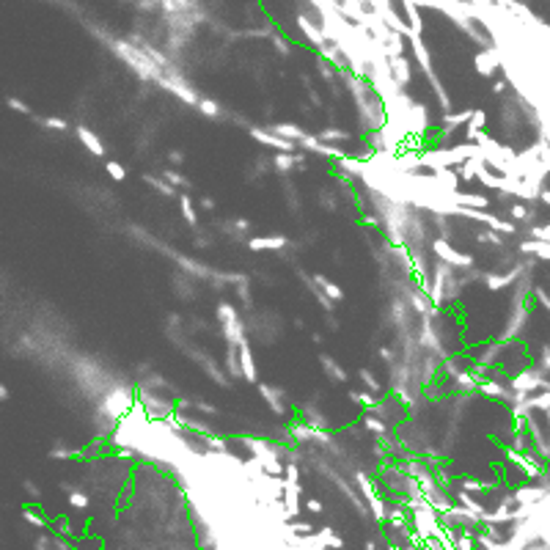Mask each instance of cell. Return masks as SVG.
Here are the masks:
<instances>
[{"mask_svg":"<svg viewBox=\"0 0 550 550\" xmlns=\"http://www.w3.org/2000/svg\"><path fill=\"white\" fill-rule=\"evenodd\" d=\"M251 138L259 140V143H264V146H270V149L286 151V154H294V151H297V143L281 138V135H275L273 130H259V127H256V130H251Z\"/></svg>","mask_w":550,"mask_h":550,"instance_id":"obj_1","label":"cell"},{"mask_svg":"<svg viewBox=\"0 0 550 550\" xmlns=\"http://www.w3.org/2000/svg\"><path fill=\"white\" fill-rule=\"evenodd\" d=\"M435 253H437V256H440L443 261H449V264H457V267H468V264H470V259H468V256H459V253L454 251L446 240H437V242H435Z\"/></svg>","mask_w":550,"mask_h":550,"instance_id":"obj_2","label":"cell"},{"mask_svg":"<svg viewBox=\"0 0 550 550\" xmlns=\"http://www.w3.org/2000/svg\"><path fill=\"white\" fill-rule=\"evenodd\" d=\"M286 245L283 237H251L248 248L251 251H281Z\"/></svg>","mask_w":550,"mask_h":550,"instance_id":"obj_3","label":"cell"},{"mask_svg":"<svg viewBox=\"0 0 550 550\" xmlns=\"http://www.w3.org/2000/svg\"><path fill=\"white\" fill-rule=\"evenodd\" d=\"M75 132H77V138H80V140L85 143V149H88L91 154H97V157H102V154H105V146H102V140H99L97 135H94V132L88 130V127H83V124H80Z\"/></svg>","mask_w":550,"mask_h":550,"instance_id":"obj_4","label":"cell"},{"mask_svg":"<svg viewBox=\"0 0 550 550\" xmlns=\"http://www.w3.org/2000/svg\"><path fill=\"white\" fill-rule=\"evenodd\" d=\"M320 363H322V371L328 374V377H330L333 382H347V371H344V366L336 363L330 355H322V358H320Z\"/></svg>","mask_w":550,"mask_h":550,"instance_id":"obj_5","label":"cell"},{"mask_svg":"<svg viewBox=\"0 0 550 550\" xmlns=\"http://www.w3.org/2000/svg\"><path fill=\"white\" fill-rule=\"evenodd\" d=\"M303 163V154H286V151H278L275 154V160H273V165H275V171H281V173H286V171H292V168H297V165ZM303 168V165H300Z\"/></svg>","mask_w":550,"mask_h":550,"instance_id":"obj_6","label":"cell"},{"mask_svg":"<svg viewBox=\"0 0 550 550\" xmlns=\"http://www.w3.org/2000/svg\"><path fill=\"white\" fill-rule=\"evenodd\" d=\"M240 366H242V377L248 382H256V366H253V355H251L248 341L240 347Z\"/></svg>","mask_w":550,"mask_h":550,"instance_id":"obj_7","label":"cell"},{"mask_svg":"<svg viewBox=\"0 0 550 550\" xmlns=\"http://www.w3.org/2000/svg\"><path fill=\"white\" fill-rule=\"evenodd\" d=\"M259 394L264 396V399L270 402V407H273L275 413H286V404H283V394L273 385H259Z\"/></svg>","mask_w":550,"mask_h":550,"instance_id":"obj_8","label":"cell"},{"mask_svg":"<svg viewBox=\"0 0 550 550\" xmlns=\"http://www.w3.org/2000/svg\"><path fill=\"white\" fill-rule=\"evenodd\" d=\"M143 182H146V185H151V187L157 190V193H160V196H165V198L176 196V187H173V185H171V182L165 179V176L160 179V176H151V173H146V176H143Z\"/></svg>","mask_w":550,"mask_h":550,"instance_id":"obj_9","label":"cell"},{"mask_svg":"<svg viewBox=\"0 0 550 550\" xmlns=\"http://www.w3.org/2000/svg\"><path fill=\"white\" fill-rule=\"evenodd\" d=\"M273 132L281 135V138H286V140H292V143H297V140L306 138V132H303L300 127H294V124H273Z\"/></svg>","mask_w":550,"mask_h":550,"instance_id":"obj_10","label":"cell"},{"mask_svg":"<svg viewBox=\"0 0 550 550\" xmlns=\"http://www.w3.org/2000/svg\"><path fill=\"white\" fill-rule=\"evenodd\" d=\"M311 278H314V283H316V286H320V289H322L325 294H328V297H330L333 303H336V300H341V297H344V294H341V289H339V286H336V283H333V281H328V278H325V275H320V273H316V275H311Z\"/></svg>","mask_w":550,"mask_h":550,"instance_id":"obj_11","label":"cell"},{"mask_svg":"<svg viewBox=\"0 0 550 550\" xmlns=\"http://www.w3.org/2000/svg\"><path fill=\"white\" fill-rule=\"evenodd\" d=\"M451 198H454L457 204H465V206H482V209L490 204L484 196H459V193H451Z\"/></svg>","mask_w":550,"mask_h":550,"instance_id":"obj_12","label":"cell"},{"mask_svg":"<svg viewBox=\"0 0 550 550\" xmlns=\"http://www.w3.org/2000/svg\"><path fill=\"white\" fill-rule=\"evenodd\" d=\"M179 204H182V215H185L187 223L196 228V226H198V215H196V209H193V201H190L187 196H179Z\"/></svg>","mask_w":550,"mask_h":550,"instance_id":"obj_13","label":"cell"},{"mask_svg":"<svg viewBox=\"0 0 550 550\" xmlns=\"http://www.w3.org/2000/svg\"><path fill=\"white\" fill-rule=\"evenodd\" d=\"M231 320H237L234 306H231V303H220V306H218V322L226 325V322H231Z\"/></svg>","mask_w":550,"mask_h":550,"instance_id":"obj_14","label":"cell"},{"mask_svg":"<svg viewBox=\"0 0 550 550\" xmlns=\"http://www.w3.org/2000/svg\"><path fill=\"white\" fill-rule=\"evenodd\" d=\"M297 495H300V487H297V484H286V504H289V512H292V514L297 512Z\"/></svg>","mask_w":550,"mask_h":550,"instance_id":"obj_15","label":"cell"},{"mask_svg":"<svg viewBox=\"0 0 550 550\" xmlns=\"http://www.w3.org/2000/svg\"><path fill=\"white\" fill-rule=\"evenodd\" d=\"M322 143H328V140H349V135L344 132V130H325V132H320L316 135Z\"/></svg>","mask_w":550,"mask_h":550,"instance_id":"obj_16","label":"cell"},{"mask_svg":"<svg viewBox=\"0 0 550 550\" xmlns=\"http://www.w3.org/2000/svg\"><path fill=\"white\" fill-rule=\"evenodd\" d=\"M363 427H366V429H371L374 435H385V429H388L380 418H374V416H366V418H363Z\"/></svg>","mask_w":550,"mask_h":550,"instance_id":"obj_17","label":"cell"},{"mask_svg":"<svg viewBox=\"0 0 550 550\" xmlns=\"http://www.w3.org/2000/svg\"><path fill=\"white\" fill-rule=\"evenodd\" d=\"M349 399L355 404H366V407H374V404H377L371 394H361V391H349Z\"/></svg>","mask_w":550,"mask_h":550,"instance_id":"obj_18","label":"cell"},{"mask_svg":"<svg viewBox=\"0 0 550 550\" xmlns=\"http://www.w3.org/2000/svg\"><path fill=\"white\" fill-rule=\"evenodd\" d=\"M361 380L366 382V388H369V391H374V394H377V391L382 388L380 382H377V377H374V374H371L369 369H361Z\"/></svg>","mask_w":550,"mask_h":550,"instance_id":"obj_19","label":"cell"},{"mask_svg":"<svg viewBox=\"0 0 550 550\" xmlns=\"http://www.w3.org/2000/svg\"><path fill=\"white\" fill-rule=\"evenodd\" d=\"M105 168H108V173H110V176H113L116 182H121V179L127 176V171H124V168H121V165H118V163H108Z\"/></svg>","mask_w":550,"mask_h":550,"instance_id":"obj_20","label":"cell"},{"mask_svg":"<svg viewBox=\"0 0 550 550\" xmlns=\"http://www.w3.org/2000/svg\"><path fill=\"white\" fill-rule=\"evenodd\" d=\"M165 179H168V182H171V185H179V187H185V185H187V187H190V182H187L185 176H179V173H176V171H171V168H168V171H165Z\"/></svg>","mask_w":550,"mask_h":550,"instance_id":"obj_21","label":"cell"},{"mask_svg":"<svg viewBox=\"0 0 550 550\" xmlns=\"http://www.w3.org/2000/svg\"><path fill=\"white\" fill-rule=\"evenodd\" d=\"M42 124L47 127V130H66V127H69L66 121H63V118H44Z\"/></svg>","mask_w":550,"mask_h":550,"instance_id":"obj_22","label":"cell"},{"mask_svg":"<svg viewBox=\"0 0 550 550\" xmlns=\"http://www.w3.org/2000/svg\"><path fill=\"white\" fill-rule=\"evenodd\" d=\"M198 108H201L206 116H218V105H215V102H206L204 99V102H198Z\"/></svg>","mask_w":550,"mask_h":550,"instance_id":"obj_23","label":"cell"},{"mask_svg":"<svg viewBox=\"0 0 550 550\" xmlns=\"http://www.w3.org/2000/svg\"><path fill=\"white\" fill-rule=\"evenodd\" d=\"M69 501H72V504H75V506H85V504H88V498H85L83 492H77V490L69 495Z\"/></svg>","mask_w":550,"mask_h":550,"instance_id":"obj_24","label":"cell"},{"mask_svg":"<svg viewBox=\"0 0 550 550\" xmlns=\"http://www.w3.org/2000/svg\"><path fill=\"white\" fill-rule=\"evenodd\" d=\"M286 484H297V468L294 465L286 468Z\"/></svg>","mask_w":550,"mask_h":550,"instance_id":"obj_25","label":"cell"},{"mask_svg":"<svg viewBox=\"0 0 550 550\" xmlns=\"http://www.w3.org/2000/svg\"><path fill=\"white\" fill-rule=\"evenodd\" d=\"M9 108H14V110H20V113H30V108L28 105H22L20 99H9Z\"/></svg>","mask_w":550,"mask_h":550,"instance_id":"obj_26","label":"cell"},{"mask_svg":"<svg viewBox=\"0 0 550 550\" xmlns=\"http://www.w3.org/2000/svg\"><path fill=\"white\" fill-rule=\"evenodd\" d=\"M201 206H204L206 212H212V209H215V201H212L209 196H204V198H201Z\"/></svg>","mask_w":550,"mask_h":550,"instance_id":"obj_27","label":"cell"},{"mask_svg":"<svg viewBox=\"0 0 550 550\" xmlns=\"http://www.w3.org/2000/svg\"><path fill=\"white\" fill-rule=\"evenodd\" d=\"M168 160H171L173 165H179L182 160H185V157H182V151H171V154H168Z\"/></svg>","mask_w":550,"mask_h":550,"instance_id":"obj_28","label":"cell"},{"mask_svg":"<svg viewBox=\"0 0 550 550\" xmlns=\"http://www.w3.org/2000/svg\"><path fill=\"white\" fill-rule=\"evenodd\" d=\"M198 410H201V413H218L212 404H206V402H198Z\"/></svg>","mask_w":550,"mask_h":550,"instance_id":"obj_29","label":"cell"},{"mask_svg":"<svg viewBox=\"0 0 550 550\" xmlns=\"http://www.w3.org/2000/svg\"><path fill=\"white\" fill-rule=\"evenodd\" d=\"M380 358H382V361H394V352H391V349H385V347H382V349H380Z\"/></svg>","mask_w":550,"mask_h":550,"instance_id":"obj_30","label":"cell"},{"mask_svg":"<svg viewBox=\"0 0 550 550\" xmlns=\"http://www.w3.org/2000/svg\"><path fill=\"white\" fill-rule=\"evenodd\" d=\"M25 490H28V492H30V495H33V498H39V487H36V484L25 482Z\"/></svg>","mask_w":550,"mask_h":550,"instance_id":"obj_31","label":"cell"},{"mask_svg":"<svg viewBox=\"0 0 550 550\" xmlns=\"http://www.w3.org/2000/svg\"><path fill=\"white\" fill-rule=\"evenodd\" d=\"M308 509H311V512H320V509H322V504H320V501H311V504H308Z\"/></svg>","mask_w":550,"mask_h":550,"instance_id":"obj_32","label":"cell"}]
</instances>
